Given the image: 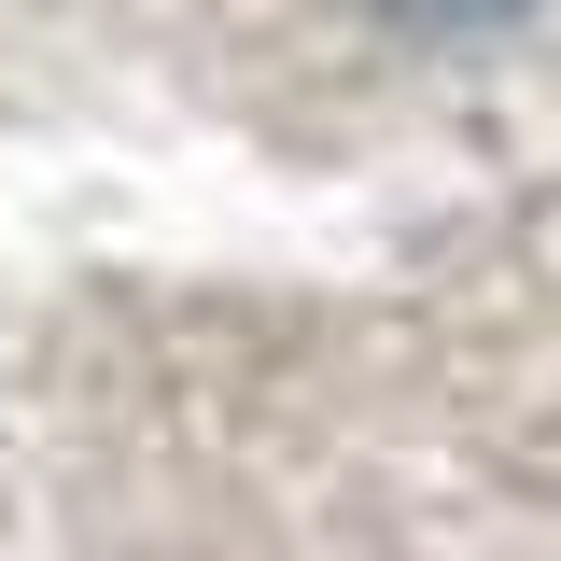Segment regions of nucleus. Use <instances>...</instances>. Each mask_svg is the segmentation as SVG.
Segmentation results:
<instances>
[{
    "instance_id": "nucleus-1",
    "label": "nucleus",
    "mask_w": 561,
    "mask_h": 561,
    "mask_svg": "<svg viewBox=\"0 0 561 561\" xmlns=\"http://www.w3.org/2000/svg\"><path fill=\"white\" fill-rule=\"evenodd\" d=\"M408 14H449V28H463V14H505V0H408Z\"/></svg>"
}]
</instances>
